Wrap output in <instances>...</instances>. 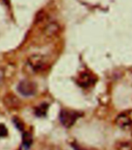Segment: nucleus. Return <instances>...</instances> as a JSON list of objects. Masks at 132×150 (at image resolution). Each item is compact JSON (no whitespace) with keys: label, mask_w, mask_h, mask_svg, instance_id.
Segmentation results:
<instances>
[{"label":"nucleus","mask_w":132,"mask_h":150,"mask_svg":"<svg viewBox=\"0 0 132 150\" xmlns=\"http://www.w3.org/2000/svg\"><path fill=\"white\" fill-rule=\"evenodd\" d=\"M8 134V130L3 124H0V137H6Z\"/></svg>","instance_id":"obj_9"},{"label":"nucleus","mask_w":132,"mask_h":150,"mask_svg":"<svg viewBox=\"0 0 132 150\" xmlns=\"http://www.w3.org/2000/svg\"><path fill=\"white\" fill-rule=\"evenodd\" d=\"M81 116L80 113L72 110H62L61 111L59 118L60 121L65 128H70L72 127L77 119Z\"/></svg>","instance_id":"obj_1"},{"label":"nucleus","mask_w":132,"mask_h":150,"mask_svg":"<svg viewBox=\"0 0 132 150\" xmlns=\"http://www.w3.org/2000/svg\"><path fill=\"white\" fill-rule=\"evenodd\" d=\"M23 145H24L25 147L29 148L32 143L31 134L28 132H25L23 134Z\"/></svg>","instance_id":"obj_7"},{"label":"nucleus","mask_w":132,"mask_h":150,"mask_svg":"<svg viewBox=\"0 0 132 150\" xmlns=\"http://www.w3.org/2000/svg\"><path fill=\"white\" fill-rule=\"evenodd\" d=\"M58 31V26L55 24L49 25L46 28V33L48 36H52L53 34H55Z\"/></svg>","instance_id":"obj_8"},{"label":"nucleus","mask_w":132,"mask_h":150,"mask_svg":"<svg viewBox=\"0 0 132 150\" xmlns=\"http://www.w3.org/2000/svg\"><path fill=\"white\" fill-rule=\"evenodd\" d=\"M28 64L32 69H34L35 72H39L44 69L47 62L45 58L41 55H34L29 58Z\"/></svg>","instance_id":"obj_4"},{"label":"nucleus","mask_w":132,"mask_h":150,"mask_svg":"<svg viewBox=\"0 0 132 150\" xmlns=\"http://www.w3.org/2000/svg\"><path fill=\"white\" fill-rule=\"evenodd\" d=\"M72 148L74 149L75 150H90L89 149L85 148V147H83V146H81L79 144H78L77 142H74V143H72Z\"/></svg>","instance_id":"obj_10"},{"label":"nucleus","mask_w":132,"mask_h":150,"mask_svg":"<svg viewBox=\"0 0 132 150\" xmlns=\"http://www.w3.org/2000/svg\"><path fill=\"white\" fill-rule=\"evenodd\" d=\"M47 108H48V105L47 103H42L41 105L37 108V109L35 110V113L37 116L44 117L47 113Z\"/></svg>","instance_id":"obj_6"},{"label":"nucleus","mask_w":132,"mask_h":150,"mask_svg":"<svg viewBox=\"0 0 132 150\" xmlns=\"http://www.w3.org/2000/svg\"><path fill=\"white\" fill-rule=\"evenodd\" d=\"M115 123L118 127L124 130L132 128V109L121 112L116 117Z\"/></svg>","instance_id":"obj_2"},{"label":"nucleus","mask_w":132,"mask_h":150,"mask_svg":"<svg viewBox=\"0 0 132 150\" xmlns=\"http://www.w3.org/2000/svg\"><path fill=\"white\" fill-rule=\"evenodd\" d=\"M77 83L80 86L88 87L93 83V78H92V76H90V74H88L86 72H83V74H81L78 76Z\"/></svg>","instance_id":"obj_5"},{"label":"nucleus","mask_w":132,"mask_h":150,"mask_svg":"<svg viewBox=\"0 0 132 150\" xmlns=\"http://www.w3.org/2000/svg\"><path fill=\"white\" fill-rule=\"evenodd\" d=\"M2 80H3V72H2V71L0 70V86L2 84Z\"/></svg>","instance_id":"obj_11"},{"label":"nucleus","mask_w":132,"mask_h":150,"mask_svg":"<svg viewBox=\"0 0 132 150\" xmlns=\"http://www.w3.org/2000/svg\"><path fill=\"white\" fill-rule=\"evenodd\" d=\"M18 90L23 96H33L37 92V85L31 81L23 80L19 84Z\"/></svg>","instance_id":"obj_3"}]
</instances>
